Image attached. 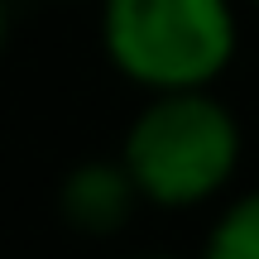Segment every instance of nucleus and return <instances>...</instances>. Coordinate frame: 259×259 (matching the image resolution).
<instances>
[{"mask_svg":"<svg viewBox=\"0 0 259 259\" xmlns=\"http://www.w3.org/2000/svg\"><path fill=\"white\" fill-rule=\"evenodd\" d=\"M120 163L154 206H197L231 183L240 163V120L206 87L154 92L130 120Z\"/></svg>","mask_w":259,"mask_h":259,"instance_id":"obj_1","label":"nucleus"},{"mask_svg":"<svg viewBox=\"0 0 259 259\" xmlns=\"http://www.w3.org/2000/svg\"><path fill=\"white\" fill-rule=\"evenodd\" d=\"M231 0H101V48L149 92L211 87L235 58Z\"/></svg>","mask_w":259,"mask_h":259,"instance_id":"obj_2","label":"nucleus"},{"mask_svg":"<svg viewBox=\"0 0 259 259\" xmlns=\"http://www.w3.org/2000/svg\"><path fill=\"white\" fill-rule=\"evenodd\" d=\"M144 202L120 158H87L58 187V211L82 235H115L130 226L135 206Z\"/></svg>","mask_w":259,"mask_h":259,"instance_id":"obj_3","label":"nucleus"},{"mask_svg":"<svg viewBox=\"0 0 259 259\" xmlns=\"http://www.w3.org/2000/svg\"><path fill=\"white\" fill-rule=\"evenodd\" d=\"M202 259H259V187L216 216Z\"/></svg>","mask_w":259,"mask_h":259,"instance_id":"obj_4","label":"nucleus"},{"mask_svg":"<svg viewBox=\"0 0 259 259\" xmlns=\"http://www.w3.org/2000/svg\"><path fill=\"white\" fill-rule=\"evenodd\" d=\"M130 259H178V254H130Z\"/></svg>","mask_w":259,"mask_h":259,"instance_id":"obj_5","label":"nucleus"},{"mask_svg":"<svg viewBox=\"0 0 259 259\" xmlns=\"http://www.w3.org/2000/svg\"><path fill=\"white\" fill-rule=\"evenodd\" d=\"M0 38H5V5H0Z\"/></svg>","mask_w":259,"mask_h":259,"instance_id":"obj_6","label":"nucleus"},{"mask_svg":"<svg viewBox=\"0 0 259 259\" xmlns=\"http://www.w3.org/2000/svg\"><path fill=\"white\" fill-rule=\"evenodd\" d=\"M254 5H259V0H254Z\"/></svg>","mask_w":259,"mask_h":259,"instance_id":"obj_7","label":"nucleus"}]
</instances>
